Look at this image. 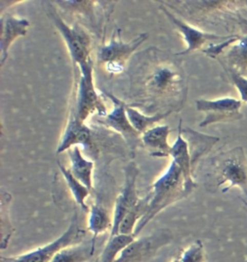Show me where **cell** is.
<instances>
[{
    "instance_id": "20",
    "label": "cell",
    "mask_w": 247,
    "mask_h": 262,
    "mask_svg": "<svg viewBox=\"0 0 247 262\" xmlns=\"http://www.w3.org/2000/svg\"><path fill=\"white\" fill-rule=\"evenodd\" d=\"M182 133H184L186 137L190 139V142L188 143L189 147H191V148L190 147V152L193 168L198 160L204 155H206L208 151H210V149L219 141L218 137L205 135L197 131L192 130L189 127L182 128Z\"/></svg>"
},
{
    "instance_id": "21",
    "label": "cell",
    "mask_w": 247,
    "mask_h": 262,
    "mask_svg": "<svg viewBox=\"0 0 247 262\" xmlns=\"http://www.w3.org/2000/svg\"><path fill=\"white\" fill-rule=\"evenodd\" d=\"M219 61L247 77V33L239 35L238 40L226 52L225 61Z\"/></svg>"
},
{
    "instance_id": "22",
    "label": "cell",
    "mask_w": 247,
    "mask_h": 262,
    "mask_svg": "<svg viewBox=\"0 0 247 262\" xmlns=\"http://www.w3.org/2000/svg\"><path fill=\"white\" fill-rule=\"evenodd\" d=\"M126 110H127L128 118L132 123L133 128L137 131L140 135L144 134L150 128L154 127L155 123L160 122L161 120H163L173 112V111H166L163 113L147 116V115L142 114L140 111H138L137 109H135L132 105H128Z\"/></svg>"
},
{
    "instance_id": "1",
    "label": "cell",
    "mask_w": 247,
    "mask_h": 262,
    "mask_svg": "<svg viewBox=\"0 0 247 262\" xmlns=\"http://www.w3.org/2000/svg\"><path fill=\"white\" fill-rule=\"evenodd\" d=\"M148 194L150 196L148 207L144 217L136 227L134 232L135 237L165 208L190 195L186 188L182 172L173 160L164 173L153 183Z\"/></svg>"
},
{
    "instance_id": "18",
    "label": "cell",
    "mask_w": 247,
    "mask_h": 262,
    "mask_svg": "<svg viewBox=\"0 0 247 262\" xmlns=\"http://www.w3.org/2000/svg\"><path fill=\"white\" fill-rule=\"evenodd\" d=\"M97 239L91 238L88 241H81L69 246L60 251L51 262H88L93 257L96 249Z\"/></svg>"
},
{
    "instance_id": "25",
    "label": "cell",
    "mask_w": 247,
    "mask_h": 262,
    "mask_svg": "<svg viewBox=\"0 0 247 262\" xmlns=\"http://www.w3.org/2000/svg\"><path fill=\"white\" fill-rule=\"evenodd\" d=\"M219 63L222 66L224 71L226 72L227 75L229 76L232 83L235 85V87L238 89L239 96H240V100L242 102L247 103V77L239 74L238 72H236L235 70H233L230 67L224 64L221 61H219Z\"/></svg>"
},
{
    "instance_id": "11",
    "label": "cell",
    "mask_w": 247,
    "mask_h": 262,
    "mask_svg": "<svg viewBox=\"0 0 247 262\" xmlns=\"http://www.w3.org/2000/svg\"><path fill=\"white\" fill-rule=\"evenodd\" d=\"M104 94L112 101L113 109L106 117L99 118L98 122L121 134L128 146L132 149V152H134V149L139 146L142 140L140 134L133 128L128 118L126 110L128 104H126L123 100L116 98L115 96L108 92L104 91Z\"/></svg>"
},
{
    "instance_id": "5",
    "label": "cell",
    "mask_w": 247,
    "mask_h": 262,
    "mask_svg": "<svg viewBox=\"0 0 247 262\" xmlns=\"http://www.w3.org/2000/svg\"><path fill=\"white\" fill-rule=\"evenodd\" d=\"M79 77L77 83V93L75 106L72 112L83 123L97 113L99 118L107 115V107L100 98L99 93L95 89L93 76V61L91 59L84 65L78 67Z\"/></svg>"
},
{
    "instance_id": "23",
    "label": "cell",
    "mask_w": 247,
    "mask_h": 262,
    "mask_svg": "<svg viewBox=\"0 0 247 262\" xmlns=\"http://www.w3.org/2000/svg\"><path fill=\"white\" fill-rule=\"evenodd\" d=\"M58 167L64 177L68 187L71 190V193L74 196L75 203L81 207L83 211L89 212L90 207L86 204V200L90 195L91 190L87 188L85 185H83L79 180H76L71 172V170L67 169L64 165L58 162Z\"/></svg>"
},
{
    "instance_id": "10",
    "label": "cell",
    "mask_w": 247,
    "mask_h": 262,
    "mask_svg": "<svg viewBox=\"0 0 247 262\" xmlns=\"http://www.w3.org/2000/svg\"><path fill=\"white\" fill-rule=\"evenodd\" d=\"M125 183L121 193L116 199L115 207L113 212V226L109 236L118 234V229L127 216V214L134 208L140 201L136 190V180L139 174V170L134 162H130L125 169Z\"/></svg>"
},
{
    "instance_id": "24",
    "label": "cell",
    "mask_w": 247,
    "mask_h": 262,
    "mask_svg": "<svg viewBox=\"0 0 247 262\" xmlns=\"http://www.w3.org/2000/svg\"><path fill=\"white\" fill-rule=\"evenodd\" d=\"M134 235L117 234L109 236L107 245L105 246L98 262H115L123 250L135 239Z\"/></svg>"
},
{
    "instance_id": "17",
    "label": "cell",
    "mask_w": 247,
    "mask_h": 262,
    "mask_svg": "<svg viewBox=\"0 0 247 262\" xmlns=\"http://www.w3.org/2000/svg\"><path fill=\"white\" fill-rule=\"evenodd\" d=\"M69 151V158L71 163V172L76 180H79L83 185L92 191L93 189V171L94 162L87 160L83 156L80 147H72Z\"/></svg>"
},
{
    "instance_id": "26",
    "label": "cell",
    "mask_w": 247,
    "mask_h": 262,
    "mask_svg": "<svg viewBox=\"0 0 247 262\" xmlns=\"http://www.w3.org/2000/svg\"><path fill=\"white\" fill-rule=\"evenodd\" d=\"M172 262H183V260L181 259V256L178 254V255L174 258L173 260H172Z\"/></svg>"
},
{
    "instance_id": "13",
    "label": "cell",
    "mask_w": 247,
    "mask_h": 262,
    "mask_svg": "<svg viewBox=\"0 0 247 262\" xmlns=\"http://www.w3.org/2000/svg\"><path fill=\"white\" fill-rule=\"evenodd\" d=\"M92 139L93 138L90 128L85 123L80 122L71 111L66 129L58 145L56 154L60 155L71 149L72 147L81 145L87 154L95 155L96 148L94 147Z\"/></svg>"
},
{
    "instance_id": "9",
    "label": "cell",
    "mask_w": 247,
    "mask_h": 262,
    "mask_svg": "<svg viewBox=\"0 0 247 262\" xmlns=\"http://www.w3.org/2000/svg\"><path fill=\"white\" fill-rule=\"evenodd\" d=\"M242 103L240 99L228 97L214 100L198 99L196 109L205 114V118L199 126L207 127L214 123H229L241 120L243 118L240 111Z\"/></svg>"
},
{
    "instance_id": "12",
    "label": "cell",
    "mask_w": 247,
    "mask_h": 262,
    "mask_svg": "<svg viewBox=\"0 0 247 262\" xmlns=\"http://www.w3.org/2000/svg\"><path fill=\"white\" fill-rule=\"evenodd\" d=\"M160 10L164 13L166 17L173 24V25L176 26L179 32L181 33L183 40L187 42V49L176 53L177 55H186L195 50L202 51L212 43L226 41L234 36V34L223 36L199 30L194 26L188 25L187 23L173 15L169 10L166 9L163 4L160 6Z\"/></svg>"
},
{
    "instance_id": "3",
    "label": "cell",
    "mask_w": 247,
    "mask_h": 262,
    "mask_svg": "<svg viewBox=\"0 0 247 262\" xmlns=\"http://www.w3.org/2000/svg\"><path fill=\"white\" fill-rule=\"evenodd\" d=\"M213 170L217 187L228 184L221 190L223 193L239 187L247 199V157L243 147H234L215 156Z\"/></svg>"
},
{
    "instance_id": "27",
    "label": "cell",
    "mask_w": 247,
    "mask_h": 262,
    "mask_svg": "<svg viewBox=\"0 0 247 262\" xmlns=\"http://www.w3.org/2000/svg\"><path fill=\"white\" fill-rule=\"evenodd\" d=\"M95 262H98V259H97V260H95Z\"/></svg>"
},
{
    "instance_id": "8",
    "label": "cell",
    "mask_w": 247,
    "mask_h": 262,
    "mask_svg": "<svg viewBox=\"0 0 247 262\" xmlns=\"http://www.w3.org/2000/svg\"><path fill=\"white\" fill-rule=\"evenodd\" d=\"M173 241L171 230L157 229L147 236L135 238L115 262H147Z\"/></svg>"
},
{
    "instance_id": "2",
    "label": "cell",
    "mask_w": 247,
    "mask_h": 262,
    "mask_svg": "<svg viewBox=\"0 0 247 262\" xmlns=\"http://www.w3.org/2000/svg\"><path fill=\"white\" fill-rule=\"evenodd\" d=\"M148 70L143 78V86L148 93V98H170L177 95L182 100L187 95L184 74L181 67L175 61L162 60L155 64H149Z\"/></svg>"
},
{
    "instance_id": "4",
    "label": "cell",
    "mask_w": 247,
    "mask_h": 262,
    "mask_svg": "<svg viewBox=\"0 0 247 262\" xmlns=\"http://www.w3.org/2000/svg\"><path fill=\"white\" fill-rule=\"evenodd\" d=\"M47 8L51 21L63 37L74 68L76 69V67L89 62L92 49V39L89 33L77 24L73 26L67 25L66 21L60 16L56 9H54L50 2H47Z\"/></svg>"
},
{
    "instance_id": "6",
    "label": "cell",
    "mask_w": 247,
    "mask_h": 262,
    "mask_svg": "<svg viewBox=\"0 0 247 262\" xmlns=\"http://www.w3.org/2000/svg\"><path fill=\"white\" fill-rule=\"evenodd\" d=\"M84 234L85 230L79 227L77 212L74 211L69 227L59 237L28 253L17 256L2 257L1 262H51L63 249L83 241Z\"/></svg>"
},
{
    "instance_id": "19",
    "label": "cell",
    "mask_w": 247,
    "mask_h": 262,
    "mask_svg": "<svg viewBox=\"0 0 247 262\" xmlns=\"http://www.w3.org/2000/svg\"><path fill=\"white\" fill-rule=\"evenodd\" d=\"M87 228L93 238L97 239L99 235L111 231L113 226V216H111L107 208L100 203L92 205L89 210Z\"/></svg>"
},
{
    "instance_id": "16",
    "label": "cell",
    "mask_w": 247,
    "mask_h": 262,
    "mask_svg": "<svg viewBox=\"0 0 247 262\" xmlns=\"http://www.w3.org/2000/svg\"><path fill=\"white\" fill-rule=\"evenodd\" d=\"M171 128L168 125H157L141 135L142 143L151 149V156L155 157H170L172 146L168 143Z\"/></svg>"
},
{
    "instance_id": "7",
    "label": "cell",
    "mask_w": 247,
    "mask_h": 262,
    "mask_svg": "<svg viewBox=\"0 0 247 262\" xmlns=\"http://www.w3.org/2000/svg\"><path fill=\"white\" fill-rule=\"evenodd\" d=\"M148 34L141 33L132 41L125 42L121 38L120 31L115 37V33L110 41L99 48L98 60L105 64L107 71L111 74L121 73L132 53L147 40Z\"/></svg>"
},
{
    "instance_id": "14",
    "label": "cell",
    "mask_w": 247,
    "mask_h": 262,
    "mask_svg": "<svg viewBox=\"0 0 247 262\" xmlns=\"http://www.w3.org/2000/svg\"><path fill=\"white\" fill-rule=\"evenodd\" d=\"M170 157H172L174 162L178 165L180 168L183 180L186 183V188L189 194L197 187V183L193 180L192 172H193V165L191 161L190 156V147L188 141L182 136V122L180 120L179 128H178V138L175 141V143L171 148Z\"/></svg>"
},
{
    "instance_id": "15",
    "label": "cell",
    "mask_w": 247,
    "mask_h": 262,
    "mask_svg": "<svg viewBox=\"0 0 247 262\" xmlns=\"http://www.w3.org/2000/svg\"><path fill=\"white\" fill-rule=\"evenodd\" d=\"M30 25V21L26 18H19L12 15L1 16V66L5 64L8 58L10 47L17 38L24 37L27 34Z\"/></svg>"
}]
</instances>
